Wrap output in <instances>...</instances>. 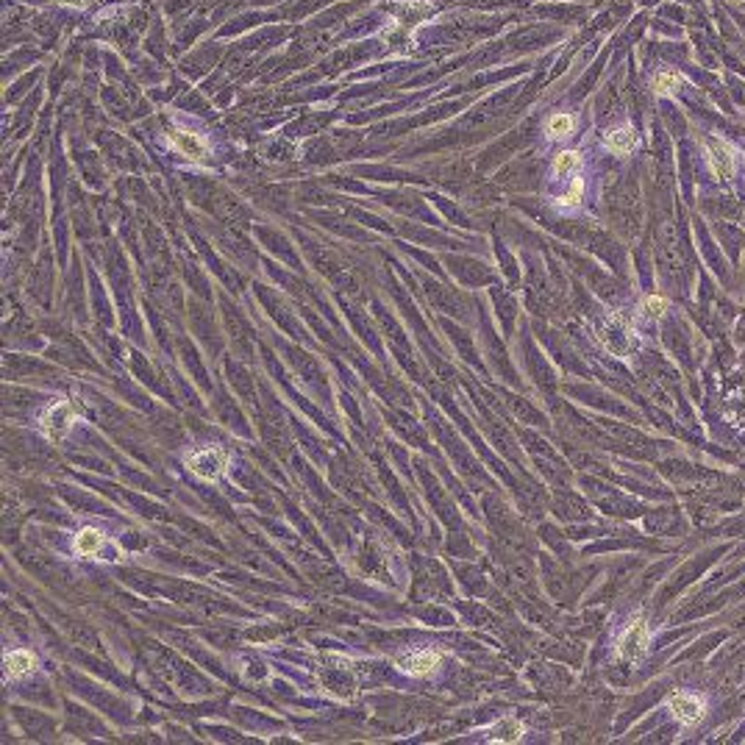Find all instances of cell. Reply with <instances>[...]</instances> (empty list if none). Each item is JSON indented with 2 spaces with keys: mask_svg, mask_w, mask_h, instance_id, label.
Segmentation results:
<instances>
[{
  "mask_svg": "<svg viewBox=\"0 0 745 745\" xmlns=\"http://www.w3.org/2000/svg\"><path fill=\"white\" fill-rule=\"evenodd\" d=\"M186 467L195 476H200L206 481H215V478H220L226 473L229 459H226V454L220 448H198V451L186 454Z\"/></svg>",
  "mask_w": 745,
  "mask_h": 745,
  "instance_id": "obj_1",
  "label": "cell"
},
{
  "mask_svg": "<svg viewBox=\"0 0 745 745\" xmlns=\"http://www.w3.org/2000/svg\"><path fill=\"white\" fill-rule=\"evenodd\" d=\"M703 153H706V162H709V170L715 172L720 181H729L734 175V167H737V159H734V151L718 139V136H703Z\"/></svg>",
  "mask_w": 745,
  "mask_h": 745,
  "instance_id": "obj_2",
  "label": "cell"
},
{
  "mask_svg": "<svg viewBox=\"0 0 745 745\" xmlns=\"http://www.w3.org/2000/svg\"><path fill=\"white\" fill-rule=\"evenodd\" d=\"M648 642H651V634H648L645 620L642 618H634L629 626H626V631H623V637H620V654H623V659H629V662L642 659L645 651H648Z\"/></svg>",
  "mask_w": 745,
  "mask_h": 745,
  "instance_id": "obj_3",
  "label": "cell"
},
{
  "mask_svg": "<svg viewBox=\"0 0 745 745\" xmlns=\"http://www.w3.org/2000/svg\"><path fill=\"white\" fill-rule=\"evenodd\" d=\"M668 706H670L673 718H676L679 723H684V726H695V723H701V720H703V715H706V706H703V701H701L698 695H692V692H673V695H670V701H668Z\"/></svg>",
  "mask_w": 745,
  "mask_h": 745,
  "instance_id": "obj_4",
  "label": "cell"
},
{
  "mask_svg": "<svg viewBox=\"0 0 745 745\" xmlns=\"http://www.w3.org/2000/svg\"><path fill=\"white\" fill-rule=\"evenodd\" d=\"M440 659H442L440 651H434V648H423V651H414V654H409L406 659H401V668L409 673V676H428V673L437 670Z\"/></svg>",
  "mask_w": 745,
  "mask_h": 745,
  "instance_id": "obj_5",
  "label": "cell"
},
{
  "mask_svg": "<svg viewBox=\"0 0 745 745\" xmlns=\"http://www.w3.org/2000/svg\"><path fill=\"white\" fill-rule=\"evenodd\" d=\"M170 142H172V148H175L178 153H184V156H189V159H203V156L209 153V145H206V142H203L198 134H192V131H184V128L172 131Z\"/></svg>",
  "mask_w": 745,
  "mask_h": 745,
  "instance_id": "obj_6",
  "label": "cell"
},
{
  "mask_svg": "<svg viewBox=\"0 0 745 745\" xmlns=\"http://www.w3.org/2000/svg\"><path fill=\"white\" fill-rule=\"evenodd\" d=\"M70 423H72V417H70V403L67 401L53 403V406L42 414V426H45V434H48V437H61L64 428H67Z\"/></svg>",
  "mask_w": 745,
  "mask_h": 745,
  "instance_id": "obj_7",
  "label": "cell"
},
{
  "mask_svg": "<svg viewBox=\"0 0 745 745\" xmlns=\"http://www.w3.org/2000/svg\"><path fill=\"white\" fill-rule=\"evenodd\" d=\"M637 142H639V136H637V131L631 125H618V128H612L606 134V151H612L618 156L631 153L637 148Z\"/></svg>",
  "mask_w": 745,
  "mask_h": 745,
  "instance_id": "obj_8",
  "label": "cell"
},
{
  "mask_svg": "<svg viewBox=\"0 0 745 745\" xmlns=\"http://www.w3.org/2000/svg\"><path fill=\"white\" fill-rule=\"evenodd\" d=\"M34 665H37V659L31 651H8L6 654V676L8 679L25 676L28 670H34Z\"/></svg>",
  "mask_w": 745,
  "mask_h": 745,
  "instance_id": "obj_9",
  "label": "cell"
},
{
  "mask_svg": "<svg viewBox=\"0 0 745 745\" xmlns=\"http://www.w3.org/2000/svg\"><path fill=\"white\" fill-rule=\"evenodd\" d=\"M573 128H575V117L568 115V112H559V115L548 117V122H545V131H548L551 139H565V136L573 134Z\"/></svg>",
  "mask_w": 745,
  "mask_h": 745,
  "instance_id": "obj_10",
  "label": "cell"
},
{
  "mask_svg": "<svg viewBox=\"0 0 745 745\" xmlns=\"http://www.w3.org/2000/svg\"><path fill=\"white\" fill-rule=\"evenodd\" d=\"M682 87V75L673 70H656L654 72V92L656 95H676Z\"/></svg>",
  "mask_w": 745,
  "mask_h": 745,
  "instance_id": "obj_11",
  "label": "cell"
},
{
  "mask_svg": "<svg viewBox=\"0 0 745 745\" xmlns=\"http://www.w3.org/2000/svg\"><path fill=\"white\" fill-rule=\"evenodd\" d=\"M101 545H103V534H101L98 528H84V531L75 537V551L84 554V556L95 554Z\"/></svg>",
  "mask_w": 745,
  "mask_h": 745,
  "instance_id": "obj_12",
  "label": "cell"
},
{
  "mask_svg": "<svg viewBox=\"0 0 745 745\" xmlns=\"http://www.w3.org/2000/svg\"><path fill=\"white\" fill-rule=\"evenodd\" d=\"M492 737L498 740V743H517L520 737H523V723H517L515 718H507V720H501L495 729H492Z\"/></svg>",
  "mask_w": 745,
  "mask_h": 745,
  "instance_id": "obj_13",
  "label": "cell"
},
{
  "mask_svg": "<svg viewBox=\"0 0 745 745\" xmlns=\"http://www.w3.org/2000/svg\"><path fill=\"white\" fill-rule=\"evenodd\" d=\"M578 153L575 151H562L556 159H554V172H559V175H565V172H573L575 167H578Z\"/></svg>",
  "mask_w": 745,
  "mask_h": 745,
  "instance_id": "obj_14",
  "label": "cell"
},
{
  "mask_svg": "<svg viewBox=\"0 0 745 745\" xmlns=\"http://www.w3.org/2000/svg\"><path fill=\"white\" fill-rule=\"evenodd\" d=\"M642 312H648V314L659 317V314H665V312H668V300H665L662 295H648V298L642 300Z\"/></svg>",
  "mask_w": 745,
  "mask_h": 745,
  "instance_id": "obj_15",
  "label": "cell"
},
{
  "mask_svg": "<svg viewBox=\"0 0 745 745\" xmlns=\"http://www.w3.org/2000/svg\"><path fill=\"white\" fill-rule=\"evenodd\" d=\"M581 192H584V181H581V178H575L573 184H571V192L562 198V206H575V203L581 200Z\"/></svg>",
  "mask_w": 745,
  "mask_h": 745,
  "instance_id": "obj_16",
  "label": "cell"
}]
</instances>
